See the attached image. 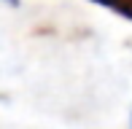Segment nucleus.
Here are the masks:
<instances>
[{"instance_id": "f257e3e1", "label": "nucleus", "mask_w": 132, "mask_h": 129, "mask_svg": "<svg viewBox=\"0 0 132 129\" xmlns=\"http://www.w3.org/2000/svg\"><path fill=\"white\" fill-rule=\"evenodd\" d=\"M97 5H105V8L116 11V14H121L124 19L132 22V0H94Z\"/></svg>"}, {"instance_id": "f03ea898", "label": "nucleus", "mask_w": 132, "mask_h": 129, "mask_svg": "<svg viewBox=\"0 0 132 129\" xmlns=\"http://www.w3.org/2000/svg\"><path fill=\"white\" fill-rule=\"evenodd\" d=\"M8 3H11V5H16V3H19V0H8Z\"/></svg>"}]
</instances>
